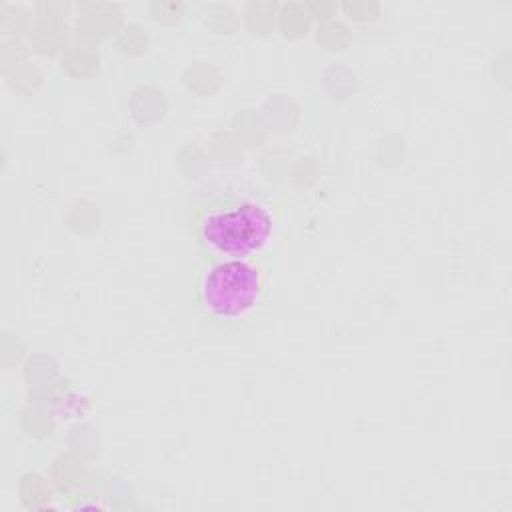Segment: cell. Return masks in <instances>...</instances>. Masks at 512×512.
I'll return each mask as SVG.
<instances>
[{
    "instance_id": "cell-1",
    "label": "cell",
    "mask_w": 512,
    "mask_h": 512,
    "mask_svg": "<svg viewBox=\"0 0 512 512\" xmlns=\"http://www.w3.org/2000/svg\"><path fill=\"white\" fill-rule=\"evenodd\" d=\"M188 230L202 262L256 260L276 230L272 198L244 180H214L190 200Z\"/></svg>"
},
{
    "instance_id": "cell-2",
    "label": "cell",
    "mask_w": 512,
    "mask_h": 512,
    "mask_svg": "<svg viewBox=\"0 0 512 512\" xmlns=\"http://www.w3.org/2000/svg\"><path fill=\"white\" fill-rule=\"evenodd\" d=\"M270 278L258 260H210L192 276L196 314L218 328L246 324L262 306Z\"/></svg>"
}]
</instances>
